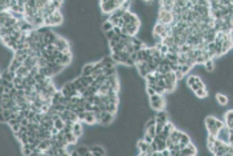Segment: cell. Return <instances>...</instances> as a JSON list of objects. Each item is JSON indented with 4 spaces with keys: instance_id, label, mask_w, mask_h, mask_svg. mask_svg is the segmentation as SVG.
<instances>
[{
    "instance_id": "1",
    "label": "cell",
    "mask_w": 233,
    "mask_h": 156,
    "mask_svg": "<svg viewBox=\"0 0 233 156\" xmlns=\"http://www.w3.org/2000/svg\"><path fill=\"white\" fill-rule=\"evenodd\" d=\"M148 99H150V107H151V110H154L155 112L164 110L166 99L163 98V95L155 94V95H152V97H150Z\"/></svg>"
},
{
    "instance_id": "2",
    "label": "cell",
    "mask_w": 233,
    "mask_h": 156,
    "mask_svg": "<svg viewBox=\"0 0 233 156\" xmlns=\"http://www.w3.org/2000/svg\"><path fill=\"white\" fill-rule=\"evenodd\" d=\"M99 5H101L102 13H110L111 15L115 9H118L122 7V0H118V2H113V0L105 2V0H102V2H99Z\"/></svg>"
},
{
    "instance_id": "3",
    "label": "cell",
    "mask_w": 233,
    "mask_h": 156,
    "mask_svg": "<svg viewBox=\"0 0 233 156\" xmlns=\"http://www.w3.org/2000/svg\"><path fill=\"white\" fill-rule=\"evenodd\" d=\"M172 21H174V16H172L171 12H166V11L159 9L158 17H156V23L163 24V25H171Z\"/></svg>"
},
{
    "instance_id": "4",
    "label": "cell",
    "mask_w": 233,
    "mask_h": 156,
    "mask_svg": "<svg viewBox=\"0 0 233 156\" xmlns=\"http://www.w3.org/2000/svg\"><path fill=\"white\" fill-rule=\"evenodd\" d=\"M54 45H56V48H57L60 52H62V53H72L70 52V44H69L68 40H66L65 37H62V36H60Z\"/></svg>"
},
{
    "instance_id": "5",
    "label": "cell",
    "mask_w": 233,
    "mask_h": 156,
    "mask_svg": "<svg viewBox=\"0 0 233 156\" xmlns=\"http://www.w3.org/2000/svg\"><path fill=\"white\" fill-rule=\"evenodd\" d=\"M115 119V115L114 114H110V112H102V119L101 122H99L98 124L104 126V127H110L113 124V122H114Z\"/></svg>"
},
{
    "instance_id": "6",
    "label": "cell",
    "mask_w": 233,
    "mask_h": 156,
    "mask_svg": "<svg viewBox=\"0 0 233 156\" xmlns=\"http://www.w3.org/2000/svg\"><path fill=\"white\" fill-rule=\"evenodd\" d=\"M229 136H231V132H229V128L227 127V126H224L221 130H219L217 139L219 140H221L224 144H229Z\"/></svg>"
},
{
    "instance_id": "7",
    "label": "cell",
    "mask_w": 233,
    "mask_h": 156,
    "mask_svg": "<svg viewBox=\"0 0 233 156\" xmlns=\"http://www.w3.org/2000/svg\"><path fill=\"white\" fill-rule=\"evenodd\" d=\"M51 20H52L53 26H58V25H61L62 23H64V15L61 13V11H56L51 16Z\"/></svg>"
},
{
    "instance_id": "8",
    "label": "cell",
    "mask_w": 233,
    "mask_h": 156,
    "mask_svg": "<svg viewBox=\"0 0 233 156\" xmlns=\"http://www.w3.org/2000/svg\"><path fill=\"white\" fill-rule=\"evenodd\" d=\"M93 70H94V64H85L81 68V75L82 77H90L93 74Z\"/></svg>"
},
{
    "instance_id": "9",
    "label": "cell",
    "mask_w": 233,
    "mask_h": 156,
    "mask_svg": "<svg viewBox=\"0 0 233 156\" xmlns=\"http://www.w3.org/2000/svg\"><path fill=\"white\" fill-rule=\"evenodd\" d=\"M58 37H60V36L57 35V33L53 32V31H51V32L48 33V35H45V36H44V41H45L48 45H49V44H56V41L58 40Z\"/></svg>"
},
{
    "instance_id": "10",
    "label": "cell",
    "mask_w": 233,
    "mask_h": 156,
    "mask_svg": "<svg viewBox=\"0 0 233 156\" xmlns=\"http://www.w3.org/2000/svg\"><path fill=\"white\" fill-rule=\"evenodd\" d=\"M84 132H85V128H84V126H82L81 122H77V123H74V126H73V134L76 135L78 139L84 135Z\"/></svg>"
},
{
    "instance_id": "11",
    "label": "cell",
    "mask_w": 233,
    "mask_h": 156,
    "mask_svg": "<svg viewBox=\"0 0 233 156\" xmlns=\"http://www.w3.org/2000/svg\"><path fill=\"white\" fill-rule=\"evenodd\" d=\"M216 101H217V103L220 106H222V107H227L228 103H229V98L225 94H222V93H217V94H216Z\"/></svg>"
},
{
    "instance_id": "12",
    "label": "cell",
    "mask_w": 233,
    "mask_h": 156,
    "mask_svg": "<svg viewBox=\"0 0 233 156\" xmlns=\"http://www.w3.org/2000/svg\"><path fill=\"white\" fill-rule=\"evenodd\" d=\"M160 9L166 12H171L174 11V2H169V0H164V2H160Z\"/></svg>"
},
{
    "instance_id": "13",
    "label": "cell",
    "mask_w": 233,
    "mask_h": 156,
    "mask_svg": "<svg viewBox=\"0 0 233 156\" xmlns=\"http://www.w3.org/2000/svg\"><path fill=\"white\" fill-rule=\"evenodd\" d=\"M2 111V117H0V122L3 124H7L8 121L12 118V110H0Z\"/></svg>"
},
{
    "instance_id": "14",
    "label": "cell",
    "mask_w": 233,
    "mask_h": 156,
    "mask_svg": "<svg viewBox=\"0 0 233 156\" xmlns=\"http://www.w3.org/2000/svg\"><path fill=\"white\" fill-rule=\"evenodd\" d=\"M16 78V73L15 72H9L8 69L2 72V79H7L9 82H13V79Z\"/></svg>"
},
{
    "instance_id": "15",
    "label": "cell",
    "mask_w": 233,
    "mask_h": 156,
    "mask_svg": "<svg viewBox=\"0 0 233 156\" xmlns=\"http://www.w3.org/2000/svg\"><path fill=\"white\" fill-rule=\"evenodd\" d=\"M89 148H90V152H92V154H101L102 156H105V155H106L105 148L102 147L101 144H92Z\"/></svg>"
},
{
    "instance_id": "16",
    "label": "cell",
    "mask_w": 233,
    "mask_h": 156,
    "mask_svg": "<svg viewBox=\"0 0 233 156\" xmlns=\"http://www.w3.org/2000/svg\"><path fill=\"white\" fill-rule=\"evenodd\" d=\"M155 117H156V121H158V122H162V123H164V124L168 122V115H167V112H166L164 110L155 112Z\"/></svg>"
},
{
    "instance_id": "17",
    "label": "cell",
    "mask_w": 233,
    "mask_h": 156,
    "mask_svg": "<svg viewBox=\"0 0 233 156\" xmlns=\"http://www.w3.org/2000/svg\"><path fill=\"white\" fill-rule=\"evenodd\" d=\"M99 61L104 64L105 68H114V66H116L115 62L113 61L111 56H105V57H102V60H99Z\"/></svg>"
},
{
    "instance_id": "18",
    "label": "cell",
    "mask_w": 233,
    "mask_h": 156,
    "mask_svg": "<svg viewBox=\"0 0 233 156\" xmlns=\"http://www.w3.org/2000/svg\"><path fill=\"white\" fill-rule=\"evenodd\" d=\"M148 148H150V144L146 143L143 139L136 142V150H138V152H147Z\"/></svg>"
},
{
    "instance_id": "19",
    "label": "cell",
    "mask_w": 233,
    "mask_h": 156,
    "mask_svg": "<svg viewBox=\"0 0 233 156\" xmlns=\"http://www.w3.org/2000/svg\"><path fill=\"white\" fill-rule=\"evenodd\" d=\"M85 123L89 124V126H93L94 123H97L95 121V117H94V112H90V111H86V115H85Z\"/></svg>"
},
{
    "instance_id": "20",
    "label": "cell",
    "mask_w": 233,
    "mask_h": 156,
    "mask_svg": "<svg viewBox=\"0 0 233 156\" xmlns=\"http://www.w3.org/2000/svg\"><path fill=\"white\" fill-rule=\"evenodd\" d=\"M180 135H182V131L178 130V128H174V130L171 131V134H169V138L172 139V142L174 143H179V139H180Z\"/></svg>"
},
{
    "instance_id": "21",
    "label": "cell",
    "mask_w": 233,
    "mask_h": 156,
    "mask_svg": "<svg viewBox=\"0 0 233 156\" xmlns=\"http://www.w3.org/2000/svg\"><path fill=\"white\" fill-rule=\"evenodd\" d=\"M16 75H17V77H21V78L28 77V75H29V69H28V68H25V66L23 65L21 68H19V69H17V72H16Z\"/></svg>"
},
{
    "instance_id": "22",
    "label": "cell",
    "mask_w": 233,
    "mask_h": 156,
    "mask_svg": "<svg viewBox=\"0 0 233 156\" xmlns=\"http://www.w3.org/2000/svg\"><path fill=\"white\" fill-rule=\"evenodd\" d=\"M195 97L196 98H199V99H205L208 97V91H207V89H197L195 93Z\"/></svg>"
},
{
    "instance_id": "23",
    "label": "cell",
    "mask_w": 233,
    "mask_h": 156,
    "mask_svg": "<svg viewBox=\"0 0 233 156\" xmlns=\"http://www.w3.org/2000/svg\"><path fill=\"white\" fill-rule=\"evenodd\" d=\"M204 69L207 70V73L212 74V73L215 72V62H213V60H208V61H205Z\"/></svg>"
},
{
    "instance_id": "24",
    "label": "cell",
    "mask_w": 233,
    "mask_h": 156,
    "mask_svg": "<svg viewBox=\"0 0 233 156\" xmlns=\"http://www.w3.org/2000/svg\"><path fill=\"white\" fill-rule=\"evenodd\" d=\"M61 97H62V93H61V90H57L53 94V97H52V105L53 106H57V105H60V99H61Z\"/></svg>"
},
{
    "instance_id": "25",
    "label": "cell",
    "mask_w": 233,
    "mask_h": 156,
    "mask_svg": "<svg viewBox=\"0 0 233 156\" xmlns=\"http://www.w3.org/2000/svg\"><path fill=\"white\" fill-rule=\"evenodd\" d=\"M191 136L187 134V132H183L182 131V135H180V139H179V143H183V144H189L191 143Z\"/></svg>"
},
{
    "instance_id": "26",
    "label": "cell",
    "mask_w": 233,
    "mask_h": 156,
    "mask_svg": "<svg viewBox=\"0 0 233 156\" xmlns=\"http://www.w3.org/2000/svg\"><path fill=\"white\" fill-rule=\"evenodd\" d=\"M104 74L106 77H113V75H116V66L114 68H104Z\"/></svg>"
},
{
    "instance_id": "27",
    "label": "cell",
    "mask_w": 233,
    "mask_h": 156,
    "mask_svg": "<svg viewBox=\"0 0 233 156\" xmlns=\"http://www.w3.org/2000/svg\"><path fill=\"white\" fill-rule=\"evenodd\" d=\"M113 28H114V25H113V23L110 21V20H109V21H106V23H104V24L101 25V29H102V32H104V33L113 31Z\"/></svg>"
},
{
    "instance_id": "28",
    "label": "cell",
    "mask_w": 233,
    "mask_h": 156,
    "mask_svg": "<svg viewBox=\"0 0 233 156\" xmlns=\"http://www.w3.org/2000/svg\"><path fill=\"white\" fill-rule=\"evenodd\" d=\"M65 136H66V140H68V143L69 144H76L78 142V138L76 136L73 132H69V134H65Z\"/></svg>"
},
{
    "instance_id": "29",
    "label": "cell",
    "mask_w": 233,
    "mask_h": 156,
    "mask_svg": "<svg viewBox=\"0 0 233 156\" xmlns=\"http://www.w3.org/2000/svg\"><path fill=\"white\" fill-rule=\"evenodd\" d=\"M155 124H156V117H150L147 121L144 122V130L148 127H154Z\"/></svg>"
},
{
    "instance_id": "30",
    "label": "cell",
    "mask_w": 233,
    "mask_h": 156,
    "mask_svg": "<svg viewBox=\"0 0 233 156\" xmlns=\"http://www.w3.org/2000/svg\"><path fill=\"white\" fill-rule=\"evenodd\" d=\"M77 151H78V154L81 155V156H84V155H86L88 152H90V148H89V145H78L77 147Z\"/></svg>"
},
{
    "instance_id": "31",
    "label": "cell",
    "mask_w": 233,
    "mask_h": 156,
    "mask_svg": "<svg viewBox=\"0 0 233 156\" xmlns=\"http://www.w3.org/2000/svg\"><path fill=\"white\" fill-rule=\"evenodd\" d=\"M54 127L57 128L58 131H62V130H64V128H65V122L62 121V119L57 118V119H56V121H54Z\"/></svg>"
},
{
    "instance_id": "32",
    "label": "cell",
    "mask_w": 233,
    "mask_h": 156,
    "mask_svg": "<svg viewBox=\"0 0 233 156\" xmlns=\"http://www.w3.org/2000/svg\"><path fill=\"white\" fill-rule=\"evenodd\" d=\"M163 45L168 46V48L174 46V45H175V40H174V37H172V36H168V37H166L164 40H163Z\"/></svg>"
},
{
    "instance_id": "33",
    "label": "cell",
    "mask_w": 233,
    "mask_h": 156,
    "mask_svg": "<svg viewBox=\"0 0 233 156\" xmlns=\"http://www.w3.org/2000/svg\"><path fill=\"white\" fill-rule=\"evenodd\" d=\"M163 128H164V123H162V122H158V121H156V124H155L156 135L162 134V132H163Z\"/></svg>"
},
{
    "instance_id": "34",
    "label": "cell",
    "mask_w": 233,
    "mask_h": 156,
    "mask_svg": "<svg viewBox=\"0 0 233 156\" xmlns=\"http://www.w3.org/2000/svg\"><path fill=\"white\" fill-rule=\"evenodd\" d=\"M62 4H64V3H62V2H57V0H56V2H51V5H52V8L54 9V11H60V9H61V7H62Z\"/></svg>"
},
{
    "instance_id": "35",
    "label": "cell",
    "mask_w": 233,
    "mask_h": 156,
    "mask_svg": "<svg viewBox=\"0 0 233 156\" xmlns=\"http://www.w3.org/2000/svg\"><path fill=\"white\" fill-rule=\"evenodd\" d=\"M49 32H51V29H49L48 26H45V25H44V26H41V28H39V29H37V33H39L40 36H45V35H48Z\"/></svg>"
},
{
    "instance_id": "36",
    "label": "cell",
    "mask_w": 233,
    "mask_h": 156,
    "mask_svg": "<svg viewBox=\"0 0 233 156\" xmlns=\"http://www.w3.org/2000/svg\"><path fill=\"white\" fill-rule=\"evenodd\" d=\"M116 110H118V105H114V103H109L107 105V112H110V114H115Z\"/></svg>"
},
{
    "instance_id": "37",
    "label": "cell",
    "mask_w": 233,
    "mask_h": 156,
    "mask_svg": "<svg viewBox=\"0 0 233 156\" xmlns=\"http://www.w3.org/2000/svg\"><path fill=\"white\" fill-rule=\"evenodd\" d=\"M142 139H143V140H144L147 144H151L152 142H154V138H152V136H150V135H148L146 131H144V134H143V138H142Z\"/></svg>"
},
{
    "instance_id": "38",
    "label": "cell",
    "mask_w": 233,
    "mask_h": 156,
    "mask_svg": "<svg viewBox=\"0 0 233 156\" xmlns=\"http://www.w3.org/2000/svg\"><path fill=\"white\" fill-rule=\"evenodd\" d=\"M104 35H105V38L106 40H107V41H111V40L113 38H114L115 37V33H114V31H110V32H106V33H104Z\"/></svg>"
},
{
    "instance_id": "39",
    "label": "cell",
    "mask_w": 233,
    "mask_h": 156,
    "mask_svg": "<svg viewBox=\"0 0 233 156\" xmlns=\"http://www.w3.org/2000/svg\"><path fill=\"white\" fill-rule=\"evenodd\" d=\"M131 5H132L131 2H122V7H121V8L123 9V11L127 12V11H130V7H131Z\"/></svg>"
},
{
    "instance_id": "40",
    "label": "cell",
    "mask_w": 233,
    "mask_h": 156,
    "mask_svg": "<svg viewBox=\"0 0 233 156\" xmlns=\"http://www.w3.org/2000/svg\"><path fill=\"white\" fill-rule=\"evenodd\" d=\"M37 66L39 68H46L48 66V61H46L45 58H39V62H37Z\"/></svg>"
},
{
    "instance_id": "41",
    "label": "cell",
    "mask_w": 233,
    "mask_h": 156,
    "mask_svg": "<svg viewBox=\"0 0 233 156\" xmlns=\"http://www.w3.org/2000/svg\"><path fill=\"white\" fill-rule=\"evenodd\" d=\"M146 132H147V134L150 135V136H152V138H155L156 136V131H155V126L154 127H148V128H146L144 130Z\"/></svg>"
},
{
    "instance_id": "42",
    "label": "cell",
    "mask_w": 233,
    "mask_h": 156,
    "mask_svg": "<svg viewBox=\"0 0 233 156\" xmlns=\"http://www.w3.org/2000/svg\"><path fill=\"white\" fill-rule=\"evenodd\" d=\"M146 95H147V97L150 98V97H152V95H155L156 93H155V90L152 87H148V86H146Z\"/></svg>"
},
{
    "instance_id": "43",
    "label": "cell",
    "mask_w": 233,
    "mask_h": 156,
    "mask_svg": "<svg viewBox=\"0 0 233 156\" xmlns=\"http://www.w3.org/2000/svg\"><path fill=\"white\" fill-rule=\"evenodd\" d=\"M179 70H180L182 73H183V74H187V73L189 72V70H191V68H189V66L188 65H183V66H180V69H179Z\"/></svg>"
},
{
    "instance_id": "44",
    "label": "cell",
    "mask_w": 233,
    "mask_h": 156,
    "mask_svg": "<svg viewBox=\"0 0 233 156\" xmlns=\"http://www.w3.org/2000/svg\"><path fill=\"white\" fill-rule=\"evenodd\" d=\"M15 124H19L17 119H9L8 123H7V126H8V127H12V126H15Z\"/></svg>"
},
{
    "instance_id": "45",
    "label": "cell",
    "mask_w": 233,
    "mask_h": 156,
    "mask_svg": "<svg viewBox=\"0 0 233 156\" xmlns=\"http://www.w3.org/2000/svg\"><path fill=\"white\" fill-rule=\"evenodd\" d=\"M93 109H94V105H93V103H88V102H86V103H85V110L93 112Z\"/></svg>"
},
{
    "instance_id": "46",
    "label": "cell",
    "mask_w": 233,
    "mask_h": 156,
    "mask_svg": "<svg viewBox=\"0 0 233 156\" xmlns=\"http://www.w3.org/2000/svg\"><path fill=\"white\" fill-rule=\"evenodd\" d=\"M175 77H176V79H178V81H182L183 77H184V74H183L180 70H178V72H175Z\"/></svg>"
},
{
    "instance_id": "47",
    "label": "cell",
    "mask_w": 233,
    "mask_h": 156,
    "mask_svg": "<svg viewBox=\"0 0 233 156\" xmlns=\"http://www.w3.org/2000/svg\"><path fill=\"white\" fill-rule=\"evenodd\" d=\"M113 31H114V33L116 36H121L122 35V28H119V26H114V28H113Z\"/></svg>"
},
{
    "instance_id": "48",
    "label": "cell",
    "mask_w": 233,
    "mask_h": 156,
    "mask_svg": "<svg viewBox=\"0 0 233 156\" xmlns=\"http://www.w3.org/2000/svg\"><path fill=\"white\" fill-rule=\"evenodd\" d=\"M70 156H81V155H79V154H78V151L76 150V151H73V152H72Z\"/></svg>"
},
{
    "instance_id": "49",
    "label": "cell",
    "mask_w": 233,
    "mask_h": 156,
    "mask_svg": "<svg viewBox=\"0 0 233 156\" xmlns=\"http://www.w3.org/2000/svg\"><path fill=\"white\" fill-rule=\"evenodd\" d=\"M229 144L233 145V135H231V136H229Z\"/></svg>"
}]
</instances>
